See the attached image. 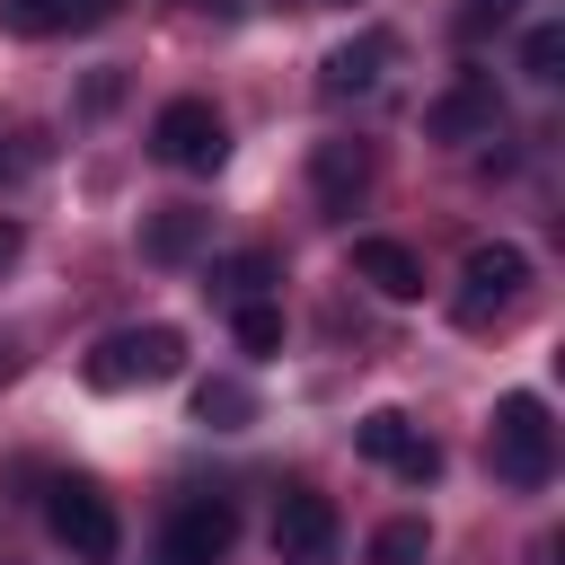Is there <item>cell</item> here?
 Segmentation results:
<instances>
[{
    "instance_id": "obj_14",
    "label": "cell",
    "mask_w": 565,
    "mask_h": 565,
    "mask_svg": "<svg viewBox=\"0 0 565 565\" xmlns=\"http://www.w3.org/2000/svg\"><path fill=\"white\" fill-rule=\"evenodd\" d=\"M115 0H0V18L18 26V35H79V26H97Z\"/></svg>"
},
{
    "instance_id": "obj_22",
    "label": "cell",
    "mask_w": 565,
    "mask_h": 565,
    "mask_svg": "<svg viewBox=\"0 0 565 565\" xmlns=\"http://www.w3.org/2000/svg\"><path fill=\"white\" fill-rule=\"evenodd\" d=\"M18 247H26V230H18V221H9V212H0V274H9V265H18Z\"/></svg>"
},
{
    "instance_id": "obj_20",
    "label": "cell",
    "mask_w": 565,
    "mask_h": 565,
    "mask_svg": "<svg viewBox=\"0 0 565 565\" xmlns=\"http://www.w3.org/2000/svg\"><path fill=\"white\" fill-rule=\"evenodd\" d=\"M512 9H521V0H468V9H459V35L477 44V35H494V26L512 18Z\"/></svg>"
},
{
    "instance_id": "obj_1",
    "label": "cell",
    "mask_w": 565,
    "mask_h": 565,
    "mask_svg": "<svg viewBox=\"0 0 565 565\" xmlns=\"http://www.w3.org/2000/svg\"><path fill=\"white\" fill-rule=\"evenodd\" d=\"M486 459H494V477H503V486H521V494L556 477V424H547V406H539L530 388L494 397V424H486Z\"/></svg>"
},
{
    "instance_id": "obj_16",
    "label": "cell",
    "mask_w": 565,
    "mask_h": 565,
    "mask_svg": "<svg viewBox=\"0 0 565 565\" xmlns=\"http://www.w3.org/2000/svg\"><path fill=\"white\" fill-rule=\"evenodd\" d=\"M521 71H530L539 88H556V79H565V26H556V18H539V26L521 35Z\"/></svg>"
},
{
    "instance_id": "obj_21",
    "label": "cell",
    "mask_w": 565,
    "mask_h": 565,
    "mask_svg": "<svg viewBox=\"0 0 565 565\" xmlns=\"http://www.w3.org/2000/svg\"><path fill=\"white\" fill-rule=\"evenodd\" d=\"M115 97H124V79H115V71H97V79H88V115H106Z\"/></svg>"
},
{
    "instance_id": "obj_12",
    "label": "cell",
    "mask_w": 565,
    "mask_h": 565,
    "mask_svg": "<svg viewBox=\"0 0 565 565\" xmlns=\"http://www.w3.org/2000/svg\"><path fill=\"white\" fill-rule=\"evenodd\" d=\"M353 274L380 291V300H424V256L406 238H353Z\"/></svg>"
},
{
    "instance_id": "obj_24",
    "label": "cell",
    "mask_w": 565,
    "mask_h": 565,
    "mask_svg": "<svg viewBox=\"0 0 565 565\" xmlns=\"http://www.w3.org/2000/svg\"><path fill=\"white\" fill-rule=\"evenodd\" d=\"M0 362H9V353H0Z\"/></svg>"
},
{
    "instance_id": "obj_18",
    "label": "cell",
    "mask_w": 565,
    "mask_h": 565,
    "mask_svg": "<svg viewBox=\"0 0 565 565\" xmlns=\"http://www.w3.org/2000/svg\"><path fill=\"white\" fill-rule=\"evenodd\" d=\"M433 556V530L424 521H380L371 530V565H424Z\"/></svg>"
},
{
    "instance_id": "obj_17",
    "label": "cell",
    "mask_w": 565,
    "mask_h": 565,
    "mask_svg": "<svg viewBox=\"0 0 565 565\" xmlns=\"http://www.w3.org/2000/svg\"><path fill=\"white\" fill-rule=\"evenodd\" d=\"M212 282H221V300H230V309H238V300H265V282H274V256H265V247H247V256L212 265Z\"/></svg>"
},
{
    "instance_id": "obj_5",
    "label": "cell",
    "mask_w": 565,
    "mask_h": 565,
    "mask_svg": "<svg viewBox=\"0 0 565 565\" xmlns=\"http://www.w3.org/2000/svg\"><path fill=\"white\" fill-rule=\"evenodd\" d=\"M44 521H53V539H62L79 565H115V547H124V521H115V503H106L97 477H62V486L44 494Z\"/></svg>"
},
{
    "instance_id": "obj_7",
    "label": "cell",
    "mask_w": 565,
    "mask_h": 565,
    "mask_svg": "<svg viewBox=\"0 0 565 565\" xmlns=\"http://www.w3.org/2000/svg\"><path fill=\"white\" fill-rule=\"evenodd\" d=\"M335 547H344L335 503H327V494H309V486H291V494H282V512H274V556H282V565H335Z\"/></svg>"
},
{
    "instance_id": "obj_3",
    "label": "cell",
    "mask_w": 565,
    "mask_h": 565,
    "mask_svg": "<svg viewBox=\"0 0 565 565\" xmlns=\"http://www.w3.org/2000/svg\"><path fill=\"white\" fill-rule=\"evenodd\" d=\"M521 291H530V256H521L512 238H486V247H468V265H459L450 318H459V327H494V318L521 309Z\"/></svg>"
},
{
    "instance_id": "obj_13",
    "label": "cell",
    "mask_w": 565,
    "mask_h": 565,
    "mask_svg": "<svg viewBox=\"0 0 565 565\" xmlns=\"http://www.w3.org/2000/svg\"><path fill=\"white\" fill-rule=\"evenodd\" d=\"M203 230H212V212L168 203V212H150V221H141V256H150V265H185V256L203 247Z\"/></svg>"
},
{
    "instance_id": "obj_15",
    "label": "cell",
    "mask_w": 565,
    "mask_h": 565,
    "mask_svg": "<svg viewBox=\"0 0 565 565\" xmlns=\"http://www.w3.org/2000/svg\"><path fill=\"white\" fill-rule=\"evenodd\" d=\"M194 424H212V433L256 424V388H247V380H203V388H194Z\"/></svg>"
},
{
    "instance_id": "obj_19",
    "label": "cell",
    "mask_w": 565,
    "mask_h": 565,
    "mask_svg": "<svg viewBox=\"0 0 565 565\" xmlns=\"http://www.w3.org/2000/svg\"><path fill=\"white\" fill-rule=\"evenodd\" d=\"M230 327H238V344H247V353H282V309H274V300H238V309H230Z\"/></svg>"
},
{
    "instance_id": "obj_8",
    "label": "cell",
    "mask_w": 565,
    "mask_h": 565,
    "mask_svg": "<svg viewBox=\"0 0 565 565\" xmlns=\"http://www.w3.org/2000/svg\"><path fill=\"white\" fill-rule=\"evenodd\" d=\"M230 539H238V512H230L221 494H194V503L168 512V530H159V565H221Z\"/></svg>"
},
{
    "instance_id": "obj_6",
    "label": "cell",
    "mask_w": 565,
    "mask_h": 565,
    "mask_svg": "<svg viewBox=\"0 0 565 565\" xmlns=\"http://www.w3.org/2000/svg\"><path fill=\"white\" fill-rule=\"evenodd\" d=\"M424 132L433 141H494L503 132V97H494V71H459L433 106H424Z\"/></svg>"
},
{
    "instance_id": "obj_4",
    "label": "cell",
    "mask_w": 565,
    "mask_h": 565,
    "mask_svg": "<svg viewBox=\"0 0 565 565\" xmlns=\"http://www.w3.org/2000/svg\"><path fill=\"white\" fill-rule=\"evenodd\" d=\"M150 159H168V168H185V177H212V168L230 159L221 106H212V97H168V106L150 115Z\"/></svg>"
},
{
    "instance_id": "obj_10",
    "label": "cell",
    "mask_w": 565,
    "mask_h": 565,
    "mask_svg": "<svg viewBox=\"0 0 565 565\" xmlns=\"http://www.w3.org/2000/svg\"><path fill=\"white\" fill-rule=\"evenodd\" d=\"M388 62H397V35H388V26H362L353 44H335V53L318 62V88H327V97H362V88H380Z\"/></svg>"
},
{
    "instance_id": "obj_11",
    "label": "cell",
    "mask_w": 565,
    "mask_h": 565,
    "mask_svg": "<svg viewBox=\"0 0 565 565\" xmlns=\"http://www.w3.org/2000/svg\"><path fill=\"white\" fill-rule=\"evenodd\" d=\"M309 185H318V212H353L371 194V150L362 141H318L309 150Z\"/></svg>"
},
{
    "instance_id": "obj_9",
    "label": "cell",
    "mask_w": 565,
    "mask_h": 565,
    "mask_svg": "<svg viewBox=\"0 0 565 565\" xmlns=\"http://www.w3.org/2000/svg\"><path fill=\"white\" fill-rule=\"evenodd\" d=\"M353 450H362V459H380V468H388V477H406V486L441 477V450H433V441H424L397 406H371V415L353 424Z\"/></svg>"
},
{
    "instance_id": "obj_2",
    "label": "cell",
    "mask_w": 565,
    "mask_h": 565,
    "mask_svg": "<svg viewBox=\"0 0 565 565\" xmlns=\"http://www.w3.org/2000/svg\"><path fill=\"white\" fill-rule=\"evenodd\" d=\"M185 371V335L177 327H115L88 362H79V380L97 388V397H115V388H150V380H177Z\"/></svg>"
},
{
    "instance_id": "obj_23",
    "label": "cell",
    "mask_w": 565,
    "mask_h": 565,
    "mask_svg": "<svg viewBox=\"0 0 565 565\" xmlns=\"http://www.w3.org/2000/svg\"><path fill=\"white\" fill-rule=\"evenodd\" d=\"M9 168H18V159H9V150H0V177H9Z\"/></svg>"
}]
</instances>
